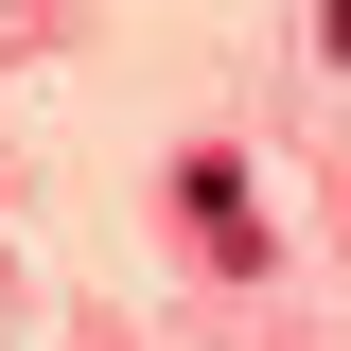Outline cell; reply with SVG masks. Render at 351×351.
I'll return each instance as SVG.
<instances>
[{
  "label": "cell",
  "mask_w": 351,
  "mask_h": 351,
  "mask_svg": "<svg viewBox=\"0 0 351 351\" xmlns=\"http://www.w3.org/2000/svg\"><path fill=\"white\" fill-rule=\"evenodd\" d=\"M193 228H211V263H263V211H246L228 158H193Z\"/></svg>",
  "instance_id": "obj_1"
},
{
  "label": "cell",
  "mask_w": 351,
  "mask_h": 351,
  "mask_svg": "<svg viewBox=\"0 0 351 351\" xmlns=\"http://www.w3.org/2000/svg\"><path fill=\"white\" fill-rule=\"evenodd\" d=\"M334 53H351V0H334Z\"/></svg>",
  "instance_id": "obj_2"
}]
</instances>
